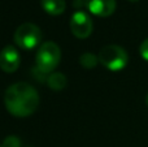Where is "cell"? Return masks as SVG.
<instances>
[{
	"mask_svg": "<svg viewBox=\"0 0 148 147\" xmlns=\"http://www.w3.org/2000/svg\"><path fill=\"white\" fill-rule=\"evenodd\" d=\"M4 104L10 115L16 117H27L38 108L39 95L31 85L17 82L5 90Z\"/></svg>",
	"mask_w": 148,
	"mask_h": 147,
	"instance_id": "1",
	"label": "cell"
},
{
	"mask_svg": "<svg viewBox=\"0 0 148 147\" xmlns=\"http://www.w3.org/2000/svg\"><path fill=\"white\" fill-rule=\"evenodd\" d=\"M61 60V49L55 42H44L39 46L35 55L36 70L42 74L53 72Z\"/></svg>",
	"mask_w": 148,
	"mask_h": 147,
	"instance_id": "2",
	"label": "cell"
},
{
	"mask_svg": "<svg viewBox=\"0 0 148 147\" xmlns=\"http://www.w3.org/2000/svg\"><path fill=\"white\" fill-rule=\"evenodd\" d=\"M99 63L112 72L122 70L127 65V52L117 44H108L103 47L99 52Z\"/></svg>",
	"mask_w": 148,
	"mask_h": 147,
	"instance_id": "3",
	"label": "cell"
},
{
	"mask_svg": "<svg viewBox=\"0 0 148 147\" xmlns=\"http://www.w3.org/2000/svg\"><path fill=\"white\" fill-rule=\"evenodd\" d=\"M40 29L31 22H25L18 26L14 33V43L22 49H33L40 42Z\"/></svg>",
	"mask_w": 148,
	"mask_h": 147,
	"instance_id": "4",
	"label": "cell"
},
{
	"mask_svg": "<svg viewBox=\"0 0 148 147\" xmlns=\"http://www.w3.org/2000/svg\"><path fill=\"white\" fill-rule=\"evenodd\" d=\"M92 20L86 12L77 10L73 13L70 18V30L74 34V36L79 39H84L91 35L92 33Z\"/></svg>",
	"mask_w": 148,
	"mask_h": 147,
	"instance_id": "5",
	"label": "cell"
},
{
	"mask_svg": "<svg viewBox=\"0 0 148 147\" xmlns=\"http://www.w3.org/2000/svg\"><path fill=\"white\" fill-rule=\"evenodd\" d=\"M20 67V54L12 46H7L0 51V69L5 73H13Z\"/></svg>",
	"mask_w": 148,
	"mask_h": 147,
	"instance_id": "6",
	"label": "cell"
},
{
	"mask_svg": "<svg viewBox=\"0 0 148 147\" xmlns=\"http://www.w3.org/2000/svg\"><path fill=\"white\" fill-rule=\"evenodd\" d=\"M86 8L97 17H108L116 10V0H84Z\"/></svg>",
	"mask_w": 148,
	"mask_h": 147,
	"instance_id": "7",
	"label": "cell"
},
{
	"mask_svg": "<svg viewBox=\"0 0 148 147\" xmlns=\"http://www.w3.org/2000/svg\"><path fill=\"white\" fill-rule=\"evenodd\" d=\"M42 8L48 14L59 16L64 13L65 8H66V3H65V0H42Z\"/></svg>",
	"mask_w": 148,
	"mask_h": 147,
	"instance_id": "8",
	"label": "cell"
},
{
	"mask_svg": "<svg viewBox=\"0 0 148 147\" xmlns=\"http://www.w3.org/2000/svg\"><path fill=\"white\" fill-rule=\"evenodd\" d=\"M47 83L48 86L55 91H59V90H62V89L66 86V77H65L62 73H51L47 80Z\"/></svg>",
	"mask_w": 148,
	"mask_h": 147,
	"instance_id": "9",
	"label": "cell"
},
{
	"mask_svg": "<svg viewBox=\"0 0 148 147\" xmlns=\"http://www.w3.org/2000/svg\"><path fill=\"white\" fill-rule=\"evenodd\" d=\"M79 63H81L82 67H84L86 69H91V68H95L99 63V57H96L94 54L91 52H84V54L81 55L79 57Z\"/></svg>",
	"mask_w": 148,
	"mask_h": 147,
	"instance_id": "10",
	"label": "cell"
},
{
	"mask_svg": "<svg viewBox=\"0 0 148 147\" xmlns=\"http://www.w3.org/2000/svg\"><path fill=\"white\" fill-rule=\"evenodd\" d=\"M21 141L18 139L16 135H9L4 139V143H3V147H20Z\"/></svg>",
	"mask_w": 148,
	"mask_h": 147,
	"instance_id": "11",
	"label": "cell"
},
{
	"mask_svg": "<svg viewBox=\"0 0 148 147\" xmlns=\"http://www.w3.org/2000/svg\"><path fill=\"white\" fill-rule=\"evenodd\" d=\"M139 52H140V56L143 57L146 61H148V38L142 42L140 47H139Z\"/></svg>",
	"mask_w": 148,
	"mask_h": 147,
	"instance_id": "12",
	"label": "cell"
},
{
	"mask_svg": "<svg viewBox=\"0 0 148 147\" xmlns=\"http://www.w3.org/2000/svg\"><path fill=\"white\" fill-rule=\"evenodd\" d=\"M146 103H147V106H148V94H147V98H146Z\"/></svg>",
	"mask_w": 148,
	"mask_h": 147,
	"instance_id": "13",
	"label": "cell"
},
{
	"mask_svg": "<svg viewBox=\"0 0 148 147\" xmlns=\"http://www.w3.org/2000/svg\"><path fill=\"white\" fill-rule=\"evenodd\" d=\"M129 1H133V3H135V1H139V0H129Z\"/></svg>",
	"mask_w": 148,
	"mask_h": 147,
	"instance_id": "14",
	"label": "cell"
},
{
	"mask_svg": "<svg viewBox=\"0 0 148 147\" xmlns=\"http://www.w3.org/2000/svg\"><path fill=\"white\" fill-rule=\"evenodd\" d=\"M0 147H3V146H1V145H0Z\"/></svg>",
	"mask_w": 148,
	"mask_h": 147,
	"instance_id": "15",
	"label": "cell"
}]
</instances>
